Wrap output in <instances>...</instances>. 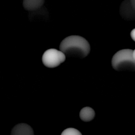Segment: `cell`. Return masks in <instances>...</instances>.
I'll return each instance as SVG.
<instances>
[{
	"mask_svg": "<svg viewBox=\"0 0 135 135\" xmlns=\"http://www.w3.org/2000/svg\"><path fill=\"white\" fill-rule=\"evenodd\" d=\"M119 12L123 20L127 21L135 20V11L131 6L130 1L126 0L121 4Z\"/></svg>",
	"mask_w": 135,
	"mask_h": 135,
	"instance_id": "277c9868",
	"label": "cell"
},
{
	"mask_svg": "<svg viewBox=\"0 0 135 135\" xmlns=\"http://www.w3.org/2000/svg\"><path fill=\"white\" fill-rule=\"evenodd\" d=\"M60 50L66 57L83 59L89 54L90 46L84 37L78 35H71L62 41Z\"/></svg>",
	"mask_w": 135,
	"mask_h": 135,
	"instance_id": "6da1fadb",
	"label": "cell"
},
{
	"mask_svg": "<svg viewBox=\"0 0 135 135\" xmlns=\"http://www.w3.org/2000/svg\"><path fill=\"white\" fill-rule=\"evenodd\" d=\"M44 3V1L42 0H24L23 2V5L25 9L34 11L41 8Z\"/></svg>",
	"mask_w": 135,
	"mask_h": 135,
	"instance_id": "8992f818",
	"label": "cell"
},
{
	"mask_svg": "<svg viewBox=\"0 0 135 135\" xmlns=\"http://www.w3.org/2000/svg\"><path fill=\"white\" fill-rule=\"evenodd\" d=\"M65 58V55L62 51L55 49H50L43 53L42 61L47 68H54L64 62Z\"/></svg>",
	"mask_w": 135,
	"mask_h": 135,
	"instance_id": "3957f363",
	"label": "cell"
},
{
	"mask_svg": "<svg viewBox=\"0 0 135 135\" xmlns=\"http://www.w3.org/2000/svg\"><path fill=\"white\" fill-rule=\"evenodd\" d=\"M11 135H34L33 129L26 123H18L12 129Z\"/></svg>",
	"mask_w": 135,
	"mask_h": 135,
	"instance_id": "5b68a950",
	"label": "cell"
},
{
	"mask_svg": "<svg viewBox=\"0 0 135 135\" xmlns=\"http://www.w3.org/2000/svg\"><path fill=\"white\" fill-rule=\"evenodd\" d=\"M130 36H131L132 40L135 42V28L133 29L131 31V32L130 33Z\"/></svg>",
	"mask_w": 135,
	"mask_h": 135,
	"instance_id": "9c48e42d",
	"label": "cell"
},
{
	"mask_svg": "<svg viewBox=\"0 0 135 135\" xmlns=\"http://www.w3.org/2000/svg\"><path fill=\"white\" fill-rule=\"evenodd\" d=\"M61 135H82L77 129L73 128H69L63 131Z\"/></svg>",
	"mask_w": 135,
	"mask_h": 135,
	"instance_id": "ba28073f",
	"label": "cell"
},
{
	"mask_svg": "<svg viewBox=\"0 0 135 135\" xmlns=\"http://www.w3.org/2000/svg\"><path fill=\"white\" fill-rule=\"evenodd\" d=\"M80 119L84 122H89L93 120L95 117V112L94 110L89 107L83 108L79 114Z\"/></svg>",
	"mask_w": 135,
	"mask_h": 135,
	"instance_id": "52a82bcc",
	"label": "cell"
},
{
	"mask_svg": "<svg viewBox=\"0 0 135 135\" xmlns=\"http://www.w3.org/2000/svg\"><path fill=\"white\" fill-rule=\"evenodd\" d=\"M132 55H133V57L134 59V60H135V49L133 51V53H132Z\"/></svg>",
	"mask_w": 135,
	"mask_h": 135,
	"instance_id": "8fae6325",
	"label": "cell"
},
{
	"mask_svg": "<svg viewBox=\"0 0 135 135\" xmlns=\"http://www.w3.org/2000/svg\"><path fill=\"white\" fill-rule=\"evenodd\" d=\"M132 53L131 49H123L115 53L111 60L113 69L117 71H135V60Z\"/></svg>",
	"mask_w": 135,
	"mask_h": 135,
	"instance_id": "7a4b0ae2",
	"label": "cell"
},
{
	"mask_svg": "<svg viewBox=\"0 0 135 135\" xmlns=\"http://www.w3.org/2000/svg\"><path fill=\"white\" fill-rule=\"evenodd\" d=\"M130 3L133 9L135 11V0H131Z\"/></svg>",
	"mask_w": 135,
	"mask_h": 135,
	"instance_id": "30bf717a",
	"label": "cell"
}]
</instances>
